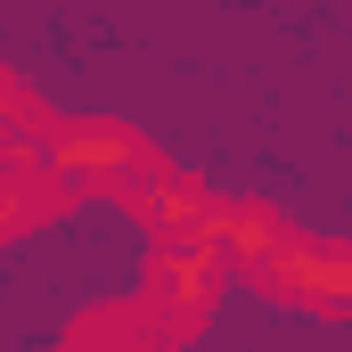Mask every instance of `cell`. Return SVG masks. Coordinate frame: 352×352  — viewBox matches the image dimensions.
Returning <instances> with one entry per match:
<instances>
[{"label": "cell", "mask_w": 352, "mask_h": 352, "mask_svg": "<svg viewBox=\"0 0 352 352\" xmlns=\"http://www.w3.org/2000/svg\"><path fill=\"white\" fill-rule=\"evenodd\" d=\"M58 173L74 180V188H98V197H131V188H148V180L173 173V156L148 140V131H131V123H107V115H90V123H58L50 131V148H41Z\"/></svg>", "instance_id": "1"}, {"label": "cell", "mask_w": 352, "mask_h": 352, "mask_svg": "<svg viewBox=\"0 0 352 352\" xmlns=\"http://www.w3.org/2000/svg\"><path fill=\"white\" fill-rule=\"evenodd\" d=\"M221 254L213 246H148V320H156V336L164 344H197L205 336V320H213V303H221Z\"/></svg>", "instance_id": "2"}, {"label": "cell", "mask_w": 352, "mask_h": 352, "mask_svg": "<svg viewBox=\"0 0 352 352\" xmlns=\"http://www.w3.org/2000/svg\"><path fill=\"white\" fill-rule=\"evenodd\" d=\"M246 278L263 287L270 303H303V311H320V320H344V311H352V254L336 246V238H303V230H287Z\"/></svg>", "instance_id": "3"}, {"label": "cell", "mask_w": 352, "mask_h": 352, "mask_svg": "<svg viewBox=\"0 0 352 352\" xmlns=\"http://www.w3.org/2000/svg\"><path fill=\"white\" fill-rule=\"evenodd\" d=\"M123 205H131V221L148 230V246H205V230H213V205H221V197H213L197 173H180V164H173L164 180L131 188Z\"/></svg>", "instance_id": "4"}, {"label": "cell", "mask_w": 352, "mask_h": 352, "mask_svg": "<svg viewBox=\"0 0 352 352\" xmlns=\"http://www.w3.org/2000/svg\"><path fill=\"white\" fill-rule=\"evenodd\" d=\"M287 238V221H278V205L263 197H230V205H213V230H205V246L221 254V270H254Z\"/></svg>", "instance_id": "5"}, {"label": "cell", "mask_w": 352, "mask_h": 352, "mask_svg": "<svg viewBox=\"0 0 352 352\" xmlns=\"http://www.w3.org/2000/svg\"><path fill=\"white\" fill-rule=\"evenodd\" d=\"M66 352H173V344L156 336L148 303H98L66 328Z\"/></svg>", "instance_id": "6"}, {"label": "cell", "mask_w": 352, "mask_h": 352, "mask_svg": "<svg viewBox=\"0 0 352 352\" xmlns=\"http://www.w3.org/2000/svg\"><path fill=\"white\" fill-rule=\"evenodd\" d=\"M0 131H25V140H41V148H50V131H58V115L25 90V74H8V66H0Z\"/></svg>", "instance_id": "7"}, {"label": "cell", "mask_w": 352, "mask_h": 352, "mask_svg": "<svg viewBox=\"0 0 352 352\" xmlns=\"http://www.w3.org/2000/svg\"><path fill=\"white\" fill-rule=\"evenodd\" d=\"M8 238H25V221H16V188H8V173H0V246Z\"/></svg>", "instance_id": "8"}]
</instances>
